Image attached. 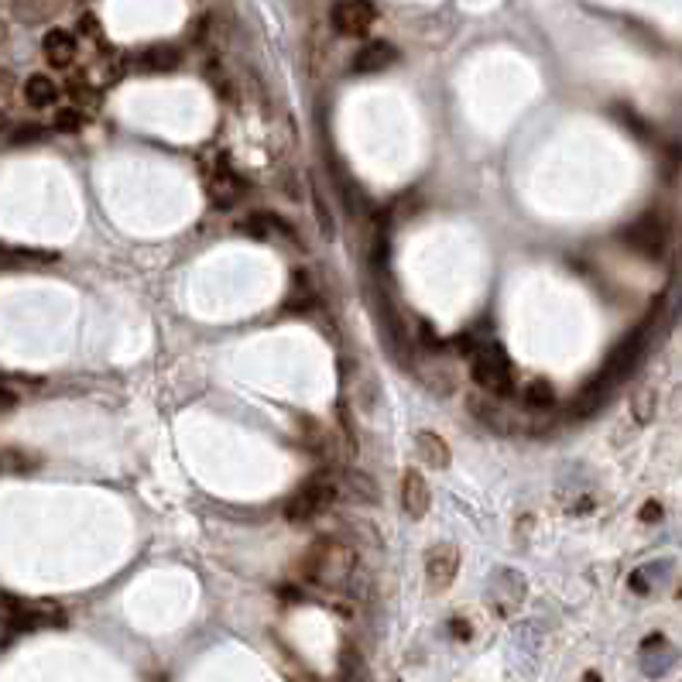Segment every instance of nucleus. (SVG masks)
Returning a JSON list of instances; mask_svg holds the SVG:
<instances>
[{"mask_svg": "<svg viewBox=\"0 0 682 682\" xmlns=\"http://www.w3.org/2000/svg\"><path fill=\"white\" fill-rule=\"evenodd\" d=\"M357 549L343 539H319L302 556V576L323 590H347L357 576Z\"/></svg>", "mask_w": 682, "mask_h": 682, "instance_id": "1", "label": "nucleus"}, {"mask_svg": "<svg viewBox=\"0 0 682 682\" xmlns=\"http://www.w3.org/2000/svg\"><path fill=\"white\" fill-rule=\"evenodd\" d=\"M69 96L76 100V107H79V103H96V90H93L90 83H86L83 76L69 79Z\"/></svg>", "mask_w": 682, "mask_h": 682, "instance_id": "26", "label": "nucleus"}, {"mask_svg": "<svg viewBox=\"0 0 682 682\" xmlns=\"http://www.w3.org/2000/svg\"><path fill=\"white\" fill-rule=\"evenodd\" d=\"M55 100H59V86H55L52 76L35 72V76L24 79V103H28V107L45 110V107H55Z\"/></svg>", "mask_w": 682, "mask_h": 682, "instance_id": "14", "label": "nucleus"}, {"mask_svg": "<svg viewBox=\"0 0 682 682\" xmlns=\"http://www.w3.org/2000/svg\"><path fill=\"white\" fill-rule=\"evenodd\" d=\"M401 508L408 511V518H425L432 508V491L425 484V477L419 470H405L401 473Z\"/></svg>", "mask_w": 682, "mask_h": 682, "instance_id": "10", "label": "nucleus"}, {"mask_svg": "<svg viewBox=\"0 0 682 682\" xmlns=\"http://www.w3.org/2000/svg\"><path fill=\"white\" fill-rule=\"evenodd\" d=\"M422 381H425V388L439 398H449L456 391V374L449 371V364H429L422 371Z\"/></svg>", "mask_w": 682, "mask_h": 682, "instance_id": "18", "label": "nucleus"}, {"mask_svg": "<svg viewBox=\"0 0 682 682\" xmlns=\"http://www.w3.org/2000/svg\"><path fill=\"white\" fill-rule=\"evenodd\" d=\"M7 131H11V120H7V114L0 110V141L7 138Z\"/></svg>", "mask_w": 682, "mask_h": 682, "instance_id": "29", "label": "nucleus"}, {"mask_svg": "<svg viewBox=\"0 0 682 682\" xmlns=\"http://www.w3.org/2000/svg\"><path fill=\"white\" fill-rule=\"evenodd\" d=\"M470 374L477 388H484L494 398H508L515 391V364L501 343H480L470 357Z\"/></svg>", "mask_w": 682, "mask_h": 682, "instance_id": "3", "label": "nucleus"}, {"mask_svg": "<svg viewBox=\"0 0 682 682\" xmlns=\"http://www.w3.org/2000/svg\"><path fill=\"white\" fill-rule=\"evenodd\" d=\"M52 127L55 131H62V134H79L86 127V114H83V107H59L55 110V117H52Z\"/></svg>", "mask_w": 682, "mask_h": 682, "instance_id": "20", "label": "nucleus"}, {"mask_svg": "<svg viewBox=\"0 0 682 682\" xmlns=\"http://www.w3.org/2000/svg\"><path fill=\"white\" fill-rule=\"evenodd\" d=\"M641 518H659V504H645V515H641Z\"/></svg>", "mask_w": 682, "mask_h": 682, "instance_id": "30", "label": "nucleus"}, {"mask_svg": "<svg viewBox=\"0 0 682 682\" xmlns=\"http://www.w3.org/2000/svg\"><path fill=\"white\" fill-rule=\"evenodd\" d=\"M179 66H182V48L168 45V42L148 45L138 55V69L144 72V76H168V72H175Z\"/></svg>", "mask_w": 682, "mask_h": 682, "instance_id": "11", "label": "nucleus"}, {"mask_svg": "<svg viewBox=\"0 0 682 682\" xmlns=\"http://www.w3.org/2000/svg\"><path fill=\"white\" fill-rule=\"evenodd\" d=\"M395 62H398V48L391 42H384V38H377V42L360 45V52L353 55L350 69L357 72V76H374V72L391 69Z\"/></svg>", "mask_w": 682, "mask_h": 682, "instance_id": "9", "label": "nucleus"}, {"mask_svg": "<svg viewBox=\"0 0 682 682\" xmlns=\"http://www.w3.org/2000/svg\"><path fill=\"white\" fill-rule=\"evenodd\" d=\"M624 244L635 247L638 254H645V258H659L665 251V227L659 216H641V220L631 223L628 230H624Z\"/></svg>", "mask_w": 682, "mask_h": 682, "instance_id": "8", "label": "nucleus"}, {"mask_svg": "<svg viewBox=\"0 0 682 682\" xmlns=\"http://www.w3.org/2000/svg\"><path fill=\"white\" fill-rule=\"evenodd\" d=\"M38 467V456L21 453V449H4L0 453V473H28Z\"/></svg>", "mask_w": 682, "mask_h": 682, "instance_id": "21", "label": "nucleus"}, {"mask_svg": "<svg viewBox=\"0 0 682 682\" xmlns=\"http://www.w3.org/2000/svg\"><path fill=\"white\" fill-rule=\"evenodd\" d=\"M631 412H635V422L645 425L655 415V395L652 391H638L635 401H631Z\"/></svg>", "mask_w": 682, "mask_h": 682, "instance_id": "25", "label": "nucleus"}, {"mask_svg": "<svg viewBox=\"0 0 682 682\" xmlns=\"http://www.w3.org/2000/svg\"><path fill=\"white\" fill-rule=\"evenodd\" d=\"M206 79H210V83H213L223 96H230V76L223 72L220 62H206Z\"/></svg>", "mask_w": 682, "mask_h": 682, "instance_id": "27", "label": "nucleus"}, {"mask_svg": "<svg viewBox=\"0 0 682 682\" xmlns=\"http://www.w3.org/2000/svg\"><path fill=\"white\" fill-rule=\"evenodd\" d=\"M312 216H316V223H319V230H323V237L333 240L336 237V220H333L330 203H326L323 192H319V189H312Z\"/></svg>", "mask_w": 682, "mask_h": 682, "instance_id": "22", "label": "nucleus"}, {"mask_svg": "<svg viewBox=\"0 0 682 682\" xmlns=\"http://www.w3.org/2000/svg\"><path fill=\"white\" fill-rule=\"evenodd\" d=\"M460 573V549L449 542H439L425 552V587L432 593H446Z\"/></svg>", "mask_w": 682, "mask_h": 682, "instance_id": "5", "label": "nucleus"}, {"mask_svg": "<svg viewBox=\"0 0 682 682\" xmlns=\"http://www.w3.org/2000/svg\"><path fill=\"white\" fill-rule=\"evenodd\" d=\"M76 52H79L76 35L66 31V28H52L42 38V55H45V62L52 69H69L72 62H76Z\"/></svg>", "mask_w": 682, "mask_h": 682, "instance_id": "12", "label": "nucleus"}, {"mask_svg": "<svg viewBox=\"0 0 682 682\" xmlns=\"http://www.w3.org/2000/svg\"><path fill=\"white\" fill-rule=\"evenodd\" d=\"M672 662H676V648L669 645L665 638H648L645 641V652H641V669L648 672L652 679L665 676V672L672 669Z\"/></svg>", "mask_w": 682, "mask_h": 682, "instance_id": "13", "label": "nucleus"}, {"mask_svg": "<svg viewBox=\"0 0 682 682\" xmlns=\"http://www.w3.org/2000/svg\"><path fill=\"white\" fill-rule=\"evenodd\" d=\"M415 453H419L422 463H429L432 470H446L449 467V446H446V439L439 436V432L422 429L419 436H415Z\"/></svg>", "mask_w": 682, "mask_h": 682, "instance_id": "15", "label": "nucleus"}, {"mask_svg": "<svg viewBox=\"0 0 682 682\" xmlns=\"http://www.w3.org/2000/svg\"><path fill=\"white\" fill-rule=\"evenodd\" d=\"M0 614L4 624L14 631H42V628H62L66 614L59 604L52 600H14V597H0Z\"/></svg>", "mask_w": 682, "mask_h": 682, "instance_id": "4", "label": "nucleus"}, {"mask_svg": "<svg viewBox=\"0 0 682 682\" xmlns=\"http://www.w3.org/2000/svg\"><path fill=\"white\" fill-rule=\"evenodd\" d=\"M11 408H18V391H11L7 384H0V415L11 412Z\"/></svg>", "mask_w": 682, "mask_h": 682, "instance_id": "28", "label": "nucleus"}, {"mask_svg": "<svg viewBox=\"0 0 682 682\" xmlns=\"http://www.w3.org/2000/svg\"><path fill=\"white\" fill-rule=\"evenodd\" d=\"M0 45H7V24H4V18H0Z\"/></svg>", "mask_w": 682, "mask_h": 682, "instance_id": "31", "label": "nucleus"}, {"mask_svg": "<svg viewBox=\"0 0 682 682\" xmlns=\"http://www.w3.org/2000/svg\"><path fill=\"white\" fill-rule=\"evenodd\" d=\"M62 0H11V14L21 24H45L59 14Z\"/></svg>", "mask_w": 682, "mask_h": 682, "instance_id": "16", "label": "nucleus"}, {"mask_svg": "<svg viewBox=\"0 0 682 682\" xmlns=\"http://www.w3.org/2000/svg\"><path fill=\"white\" fill-rule=\"evenodd\" d=\"M206 192H210V203L216 210H230L237 206V199L244 196V179L237 175V168L227 158H216L210 168V179H206Z\"/></svg>", "mask_w": 682, "mask_h": 682, "instance_id": "7", "label": "nucleus"}, {"mask_svg": "<svg viewBox=\"0 0 682 682\" xmlns=\"http://www.w3.org/2000/svg\"><path fill=\"white\" fill-rule=\"evenodd\" d=\"M45 138V124H14L11 131H7V144H14V148H24V144H38Z\"/></svg>", "mask_w": 682, "mask_h": 682, "instance_id": "24", "label": "nucleus"}, {"mask_svg": "<svg viewBox=\"0 0 682 682\" xmlns=\"http://www.w3.org/2000/svg\"><path fill=\"white\" fill-rule=\"evenodd\" d=\"M340 494L353 497L357 504H377L374 480L367 477V473H360V470H347V473H343V477H340Z\"/></svg>", "mask_w": 682, "mask_h": 682, "instance_id": "17", "label": "nucleus"}, {"mask_svg": "<svg viewBox=\"0 0 682 682\" xmlns=\"http://www.w3.org/2000/svg\"><path fill=\"white\" fill-rule=\"evenodd\" d=\"M525 405L528 408H552L556 405V388L549 381H532L525 388Z\"/></svg>", "mask_w": 682, "mask_h": 682, "instance_id": "23", "label": "nucleus"}, {"mask_svg": "<svg viewBox=\"0 0 682 682\" xmlns=\"http://www.w3.org/2000/svg\"><path fill=\"white\" fill-rule=\"evenodd\" d=\"M374 18H377L374 0H336L333 11H330L333 31H336V35H343V38L367 35Z\"/></svg>", "mask_w": 682, "mask_h": 682, "instance_id": "6", "label": "nucleus"}, {"mask_svg": "<svg viewBox=\"0 0 682 682\" xmlns=\"http://www.w3.org/2000/svg\"><path fill=\"white\" fill-rule=\"evenodd\" d=\"M278 216H268V213H247L244 220H237V230L244 237H251V240H268L271 234L278 230Z\"/></svg>", "mask_w": 682, "mask_h": 682, "instance_id": "19", "label": "nucleus"}, {"mask_svg": "<svg viewBox=\"0 0 682 682\" xmlns=\"http://www.w3.org/2000/svg\"><path fill=\"white\" fill-rule=\"evenodd\" d=\"M336 497H340V477H336L333 470H319V473H312L299 491L288 497L285 518L299 521V525L302 521H312V518L326 515V511L336 504Z\"/></svg>", "mask_w": 682, "mask_h": 682, "instance_id": "2", "label": "nucleus"}]
</instances>
